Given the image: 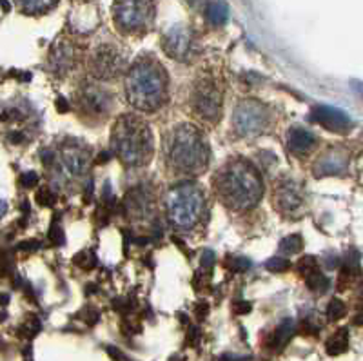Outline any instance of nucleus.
I'll use <instances>...</instances> for the list:
<instances>
[{
  "label": "nucleus",
  "mask_w": 363,
  "mask_h": 361,
  "mask_svg": "<svg viewBox=\"0 0 363 361\" xmlns=\"http://www.w3.org/2000/svg\"><path fill=\"white\" fill-rule=\"evenodd\" d=\"M272 204L284 216H296L306 206V200L298 184L293 180H281L272 191Z\"/></svg>",
  "instance_id": "obj_11"
},
{
  "label": "nucleus",
  "mask_w": 363,
  "mask_h": 361,
  "mask_svg": "<svg viewBox=\"0 0 363 361\" xmlns=\"http://www.w3.org/2000/svg\"><path fill=\"white\" fill-rule=\"evenodd\" d=\"M131 305L133 301L129 298H116V300H113V309H116L120 312H129L133 309Z\"/></svg>",
  "instance_id": "obj_36"
},
{
  "label": "nucleus",
  "mask_w": 363,
  "mask_h": 361,
  "mask_svg": "<svg viewBox=\"0 0 363 361\" xmlns=\"http://www.w3.org/2000/svg\"><path fill=\"white\" fill-rule=\"evenodd\" d=\"M125 67L124 53L111 44H104L96 48L95 53L91 55L89 70L96 78L102 80H111V78L118 77Z\"/></svg>",
  "instance_id": "obj_9"
},
{
  "label": "nucleus",
  "mask_w": 363,
  "mask_h": 361,
  "mask_svg": "<svg viewBox=\"0 0 363 361\" xmlns=\"http://www.w3.org/2000/svg\"><path fill=\"white\" fill-rule=\"evenodd\" d=\"M40 331V321H38L37 316H29L24 323L18 327L17 334L18 338H33L35 334H38Z\"/></svg>",
  "instance_id": "obj_26"
},
{
  "label": "nucleus",
  "mask_w": 363,
  "mask_h": 361,
  "mask_svg": "<svg viewBox=\"0 0 363 361\" xmlns=\"http://www.w3.org/2000/svg\"><path fill=\"white\" fill-rule=\"evenodd\" d=\"M109 158H111V155H109V152H102V155L99 156V162L100 164H104V162L109 160Z\"/></svg>",
  "instance_id": "obj_48"
},
{
  "label": "nucleus",
  "mask_w": 363,
  "mask_h": 361,
  "mask_svg": "<svg viewBox=\"0 0 363 361\" xmlns=\"http://www.w3.org/2000/svg\"><path fill=\"white\" fill-rule=\"evenodd\" d=\"M215 193L233 211H249L260 201L262 180L255 165L245 160H231L213 180Z\"/></svg>",
  "instance_id": "obj_1"
},
{
  "label": "nucleus",
  "mask_w": 363,
  "mask_h": 361,
  "mask_svg": "<svg viewBox=\"0 0 363 361\" xmlns=\"http://www.w3.org/2000/svg\"><path fill=\"white\" fill-rule=\"evenodd\" d=\"M306 287L309 289V291L320 292V294H323V292L329 289V279H327L325 276L322 274V272L316 271V272H313V274H309L306 278Z\"/></svg>",
  "instance_id": "obj_23"
},
{
  "label": "nucleus",
  "mask_w": 363,
  "mask_h": 361,
  "mask_svg": "<svg viewBox=\"0 0 363 361\" xmlns=\"http://www.w3.org/2000/svg\"><path fill=\"white\" fill-rule=\"evenodd\" d=\"M309 118L314 123H320L322 128H325L327 131L338 133V135H345V133L351 131L352 122L349 118V115H345L343 111L336 109V107L330 106H316L311 111Z\"/></svg>",
  "instance_id": "obj_13"
},
{
  "label": "nucleus",
  "mask_w": 363,
  "mask_h": 361,
  "mask_svg": "<svg viewBox=\"0 0 363 361\" xmlns=\"http://www.w3.org/2000/svg\"><path fill=\"white\" fill-rule=\"evenodd\" d=\"M206 15L213 26H223L229 17V8L225 2H211L206 9Z\"/></svg>",
  "instance_id": "obj_21"
},
{
  "label": "nucleus",
  "mask_w": 363,
  "mask_h": 361,
  "mask_svg": "<svg viewBox=\"0 0 363 361\" xmlns=\"http://www.w3.org/2000/svg\"><path fill=\"white\" fill-rule=\"evenodd\" d=\"M57 109L60 113H67V109H69V106H67V102H66V99H64V96H60V99L57 100Z\"/></svg>",
  "instance_id": "obj_42"
},
{
  "label": "nucleus",
  "mask_w": 363,
  "mask_h": 361,
  "mask_svg": "<svg viewBox=\"0 0 363 361\" xmlns=\"http://www.w3.org/2000/svg\"><path fill=\"white\" fill-rule=\"evenodd\" d=\"M113 151L129 167L145 165L153 156V135L147 123L135 115H124L115 123L111 135Z\"/></svg>",
  "instance_id": "obj_3"
},
{
  "label": "nucleus",
  "mask_w": 363,
  "mask_h": 361,
  "mask_svg": "<svg viewBox=\"0 0 363 361\" xmlns=\"http://www.w3.org/2000/svg\"><path fill=\"white\" fill-rule=\"evenodd\" d=\"M80 316L84 318V321H86L87 325H95L96 321L100 320V314H99V312H96L93 307H89V305H87V307L84 309L82 314H80Z\"/></svg>",
  "instance_id": "obj_33"
},
{
  "label": "nucleus",
  "mask_w": 363,
  "mask_h": 361,
  "mask_svg": "<svg viewBox=\"0 0 363 361\" xmlns=\"http://www.w3.org/2000/svg\"><path fill=\"white\" fill-rule=\"evenodd\" d=\"M298 271L303 278H307L309 274L318 271V260L314 256H303V258L298 262Z\"/></svg>",
  "instance_id": "obj_28"
},
{
  "label": "nucleus",
  "mask_w": 363,
  "mask_h": 361,
  "mask_svg": "<svg viewBox=\"0 0 363 361\" xmlns=\"http://www.w3.org/2000/svg\"><path fill=\"white\" fill-rule=\"evenodd\" d=\"M108 352L115 361H131L124 352H122V350L116 349V347H108Z\"/></svg>",
  "instance_id": "obj_40"
},
{
  "label": "nucleus",
  "mask_w": 363,
  "mask_h": 361,
  "mask_svg": "<svg viewBox=\"0 0 363 361\" xmlns=\"http://www.w3.org/2000/svg\"><path fill=\"white\" fill-rule=\"evenodd\" d=\"M354 323H356V325H363V311L359 312L358 316L354 318Z\"/></svg>",
  "instance_id": "obj_49"
},
{
  "label": "nucleus",
  "mask_w": 363,
  "mask_h": 361,
  "mask_svg": "<svg viewBox=\"0 0 363 361\" xmlns=\"http://www.w3.org/2000/svg\"><path fill=\"white\" fill-rule=\"evenodd\" d=\"M189 4L193 6V8H202V6L206 4V0H189Z\"/></svg>",
  "instance_id": "obj_46"
},
{
  "label": "nucleus",
  "mask_w": 363,
  "mask_h": 361,
  "mask_svg": "<svg viewBox=\"0 0 363 361\" xmlns=\"http://www.w3.org/2000/svg\"><path fill=\"white\" fill-rule=\"evenodd\" d=\"M347 162H349V156L343 149L330 148L318 156V160L313 165V172L316 174V178L340 177L345 172Z\"/></svg>",
  "instance_id": "obj_14"
},
{
  "label": "nucleus",
  "mask_w": 363,
  "mask_h": 361,
  "mask_svg": "<svg viewBox=\"0 0 363 361\" xmlns=\"http://www.w3.org/2000/svg\"><path fill=\"white\" fill-rule=\"evenodd\" d=\"M37 201L42 207H53L55 201H57V196H55L50 189H45L44 187V189H40L37 193Z\"/></svg>",
  "instance_id": "obj_32"
},
{
  "label": "nucleus",
  "mask_w": 363,
  "mask_h": 361,
  "mask_svg": "<svg viewBox=\"0 0 363 361\" xmlns=\"http://www.w3.org/2000/svg\"><path fill=\"white\" fill-rule=\"evenodd\" d=\"M227 267L233 272H245L251 267V262L247 258H242V256H231V258H227Z\"/></svg>",
  "instance_id": "obj_29"
},
{
  "label": "nucleus",
  "mask_w": 363,
  "mask_h": 361,
  "mask_svg": "<svg viewBox=\"0 0 363 361\" xmlns=\"http://www.w3.org/2000/svg\"><path fill=\"white\" fill-rule=\"evenodd\" d=\"M50 240L53 245H64V242H66V238H64V231L62 227H60V223L57 222V218H55V222L51 223Z\"/></svg>",
  "instance_id": "obj_31"
},
{
  "label": "nucleus",
  "mask_w": 363,
  "mask_h": 361,
  "mask_svg": "<svg viewBox=\"0 0 363 361\" xmlns=\"http://www.w3.org/2000/svg\"><path fill=\"white\" fill-rule=\"evenodd\" d=\"M73 263L84 271H91V269H95L96 267V256L93 250L86 249V250H80L77 255L73 256Z\"/></svg>",
  "instance_id": "obj_24"
},
{
  "label": "nucleus",
  "mask_w": 363,
  "mask_h": 361,
  "mask_svg": "<svg viewBox=\"0 0 363 361\" xmlns=\"http://www.w3.org/2000/svg\"><path fill=\"white\" fill-rule=\"evenodd\" d=\"M316 145V136L313 133L306 131L301 128H294L289 131V138H287V148L291 152L298 156H303L311 152Z\"/></svg>",
  "instance_id": "obj_18"
},
{
  "label": "nucleus",
  "mask_w": 363,
  "mask_h": 361,
  "mask_svg": "<svg viewBox=\"0 0 363 361\" xmlns=\"http://www.w3.org/2000/svg\"><path fill=\"white\" fill-rule=\"evenodd\" d=\"M191 106L194 113L202 118L209 122L218 120L220 109H222V95H220L218 86L211 78H200L191 93Z\"/></svg>",
  "instance_id": "obj_8"
},
{
  "label": "nucleus",
  "mask_w": 363,
  "mask_h": 361,
  "mask_svg": "<svg viewBox=\"0 0 363 361\" xmlns=\"http://www.w3.org/2000/svg\"><path fill=\"white\" fill-rule=\"evenodd\" d=\"M265 267L271 272H287L291 269V262L285 258H271L267 260Z\"/></svg>",
  "instance_id": "obj_30"
},
{
  "label": "nucleus",
  "mask_w": 363,
  "mask_h": 361,
  "mask_svg": "<svg viewBox=\"0 0 363 361\" xmlns=\"http://www.w3.org/2000/svg\"><path fill=\"white\" fill-rule=\"evenodd\" d=\"M345 312H347V307L343 301L330 300L329 307H327V318H329L330 321H338L345 316Z\"/></svg>",
  "instance_id": "obj_27"
},
{
  "label": "nucleus",
  "mask_w": 363,
  "mask_h": 361,
  "mask_svg": "<svg viewBox=\"0 0 363 361\" xmlns=\"http://www.w3.org/2000/svg\"><path fill=\"white\" fill-rule=\"evenodd\" d=\"M293 334H294V321L284 320L277 328H274V333L271 334V338H269V347L274 350H281L285 345L289 343Z\"/></svg>",
  "instance_id": "obj_19"
},
{
  "label": "nucleus",
  "mask_w": 363,
  "mask_h": 361,
  "mask_svg": "<svg viewBox=\"0 0 363 361\" xmlns=\"http://www.w3.org/2000/svg\"><path fill=\"white\" fill-rule=\"evenodd\" d=\"M233 312H235V314H249V312H251V304H249V301H235V304H233Z\"/></svg>",
  "instance_id": "obj_38"
},
{
  "label": "nucleus",
  "mask_w": 363,
  "mask_h": 361,
  "mask_svg": "<svg viewBox=\"0 0 363 361\" xmlns=\"http://www.w3.org/2000/svg\"><path fill=\"white\" fill-rule=\"evenodd\" d=\"M233 126L240 136L260 135L269 126V109L255 100L240 102L233 115Z\"/></svg>",
  "instance_id": "obj_7"
},
{
  "label": "nucleus",
  "mask_w": 363,
  "mask_h": 361,
  "mask_svg": "<svg viewBox=\"0 0 363 361\" xmlns=\"http://www.w3.org/2000/svg\"><path fill=\"white\" fill-rule=\"evenodd\" d=\"M318 333H320V325H316L311 320L301 321V334H306V336H316Z\"/></svg>",
  "instance_id": "obj_35"
},
{
  "label": "nucleus",
  "mask_w": 363,
  "mask_h": 361,
  "mask_svg": "<svg viewBox=\"0 0 363 361\" xmlns=\"http://www.w3.org/2000/svg\"><path fill=\"white\" fill-rule=\"evenodd\" d=\"M18 8L24 13H29V15H38V13L50 11L57 0H17Z\"/></svg>",
  "instance_id": "obj_22"
},
{
  "label": "nucleus",
  "mask_w": 363,
  "mask_h": 361,
  "mask_svg": "<svg viewBox=\"0 0 363 361\" xmlns=\"http://www.w3.org/2000/svg\"><path fill=\"white\" fill-rule=\"evenodd\" d=\"M38 184V177L37 172L29 171V172H24L21 177V185L22 187H28V189H31V187H35V185Z\"/></svg>",
  "instance_id": "obj_34"
},
{
  "label": "nucleus",
  "mask_w": 363,
  "mask_h": 361,
  "mask_svg": "<svg viewBox=\"0 0 363 361\" xmlns=\"http://www.w3.org/2000/svg\"><path fill=\"white\" fill-rule=\"evenodd\" d=\"M18 250H37L42 249V243L38 240H28V242H22L17 245Z\"/></svg>",
  "instance_id": "obj_39"
},
{
  "label": "nucleus",
  "mask_w": 363,
  "mask_h": 361,
  "mask_svg": "<svg viewBox=\"0 0 363 361\" xmlns=\"http://www.w3.org/2000/svg\"><path fill=\"white\" fill-rule=\"evenodd\" d=\"M125 93L133 107L144 113H153L167 99V74L153 58H140L129 70Z\"/></svg>",
  "instance_id": "obj_2"
},
{
  "label": "nucleus",
  "mask_w": 363,
  "mask_h": 361,
  "mask_svg": "<svg viewBox=\"0 0 363 361\" xmlns=\"http://www.w3.org/2000/svg\"><path fill=\"white\" fill-rule=\"evenodd\" d=\"M89 162V152L84 148H74V145H67L62 149V164L67 172L71 174H82Z\"/></svg>",
  "instance_id": "obj_17"
},
{
  "label": "nucleus",
  "mask_w": 363,
  "mask_h": 361,
  "mask_svg": "<svg viewBox=\"0 0 363 361\" xmlns=\"http://www.w3.org/2000/svg\"><path fill=\"white\" fill-rule=\"evenodd\" d=\"M77 106L86 115L102 118L111 111L113 96L109 91L102 89V87L86 84V86L80 87L79 95H77Z\"/></svg>",
  "instance_id": "obj_10"
},
{
  "label": "nucleus",
  "mask_w": 363,
  "mask_h": 361,
  "mask_svg": "<svg viewBox=\"0 0 363 361\" xmlns=\"http://www.w3.org/2000/svg\"><path fill=\"white\" fill-rule=\"evenodd\" d=\"M216 262V256L213 250H203L202 252V269H206V271H209L211 267H213V263Z\"/></svg>",
  "instance_id": "obj_37"
},
{
  "label": "nucleus",
  "mask_w": 363,
  "mask_h": 361,
  "mask_svg": "<svg viewBox=\"0 0 363 361\" xmlns=\"http://www.w3.org/2000/svg\"><path fill=\"white\" fill-rule=\"evenodd\" d=\"M153 0H115L113 17L124 33H136L153 22Z\"/></svg>",
  "instance_id": "obj_6"
},
{
  "label": "nucleus",
  "mask_w": 363,
  "mask_h": 361,
  "mask_svg": "<svg viewBox=\"0 0 363 361\" xmlns=\"http://www.w3.org/2000/svg\"><path fill=\"white\" fill-rule=\"evenodd\" d=\"M358 177H359V182H362V185H363V158L359 160V165H358Z\"/></svg>",
  "instance_id": "obj_47"
},
{
  "label": "nucleus",
  "mask_w": 363,
  "mask_h": 361,
  "mask_svg": "<svg viewBox=\"0 0 363 361\" xmlns=\"http://www.w3.org/2000/svg\"><path fill=\"white\" fill-rule=\"evenodd\" d=\"M206 213V198L193 184H182L171 189L167 196V214L178 229H193L202 222Z\"/></svg>",
  "instance_id": "obj_5"
},
{
  "label": "nucleus",
  "mask_w": 363,
  "mask_h": 361,
  "mask_svg": "<svg viewBox=\"0 0 363 361\" xmlns=\"http://www.w3.org/2000/svg\"><path fill=\"white\" fill-rule=\"evenodd\" d=\"M125 209L131 216L142 218L147 216L153 211V194L145 187H136L131 189L125 196Z\"/></svg>",
  "instance_id": "obj_15"
},
{
  "label": "nucleus",
  "mask_w": 363,
  "mask_h": 361,
  "mask_svg": "<svg viewBox=\"0 0 363 361\" xmlns=\"http://www.w3.org/2000/svg\"><path fill=\"white\" fill-rule=\"evenodd\" d=\"M196 316L199 318H206L207 316V305H199V309H196Z\"/></svg>",
  "instance_id": "obj_44"
},
{
  "label": "nucleus",
  "mask_w": 363,
  "mask_h": 361,
  "mask_svg": "<svg viewBox=\"0 0 363 361\" xmlns=\"http://www.w3.org/2000/svg\"><path fill=\"white\" fill-rule=\"evenodd\" d=\"M200 340V331L196 327H191L189 328V338H187V341H189L191 345H196Z\"/></svg>",
  "instance_id": "obj_41"
},
{
  "label": "nucleus",
  "mask_w": 363,
  "mask_h": 361,
  "mask_svg": "<svg viewBox=\"0 0 363 361\" xmlns=\"http://www.w3.org/2000/svg\"><path fill=\"white\" fill-rule=\"evenodd\" d=\"M303 249V240L300 234H291L280 242V250L285 255H298Z\"/></svg>",
  "instance_id": "obj_25"
},
{
  "label": "nucleus",
  "mask_w": 363,
  "mask_h": 361,
  "mask_svg": "<svg viewBox=\"0 0 363 361\" xmlns=\"http://www.w3.org/2000/svg\"><path fill=\"white\" fill-rule=\"evenodd\" d=\"M9 140H11L13 144H21V142H22V140H24V138H22V136L18 135V133H13V135L9 136Z\"/></svg>",
  "instance_id": "obj_45"
},
{
  "label": "nucleus",
  "mask_w": 363,
  "mask_h": 361,
  "mask_svg": "<svg viewBox=\"0 0 363 361\" xmlns=\"http://www.w3.org/2000/svg\"><path fill=\"white\" fill-rule=\"evenodd\" d=\"M347 347H349V333H347V328L336 331L325 343V349L329 356H340V354L345 352Z\"/></svg>",
  "instance_id": "obj_20"
},
{
  "label": "nucleus",
  "mask_w": 363,
  "mask_h": 361,
  "mask_svg": "<svg viewBox=\"0 0 363 361\" xmlns=\"http://www.w3.org/2000/svg\"><path fill=\"white\" fill-rule=\"evenodd\" d=\"M171 361H186V360H184V357H180V356H173V360H171Z\"/></svg>",
  "instance_id": "obj_50"
},
{
  "label": "nucleus",
  "mask_w": 363,
  "mask_h": 361,
  "mask_svg": "<svg viewBox=\"0 0 363 361\" xmlns=\"http://www.w3.org/2000/svg\"><path fill=\"white\" fill-rule=\"evenodd\" d=\"M40 156H42V160H44V164H45V165H50L51 162L55 160V155H53V151H44V152H42Z\"/></svg>",
  "instance_id": "obj_43"
},
{
  "label": "nucleus",
  "mask_w": 363,
  "mask_h": 361,
  "mask_svg": "<svg viewBox=\"0 0 363 361\" xmlns=\"http://www.w3.org/2000/svg\"><path fill=\"white\" fill-rule=\"evenodd\" d=\"M165 55L178 62H187L193 51V33L186 26H174L162 38Z\"/></svg>",
  "instance_id": "obj_12"
},
{
  "label": "nucleus",
  "mask_w": 363,
  "mask_h": 361,
  "mask_svg": "<svg viewBox=\"0 0 363 361\" xmlns=\"http://www.w3.org/2000/svg\"><path fill=\"white\" fill-rule=\"evenodd\" d=\"M74 62V51L73 45L66 40H60L51 48L50 53V66L53 70V73L66 74L67 71L73 67Z\"/></svg>",
  "instance_id": "obj_16"
},
{
  "label": "nucleus",
  "mask_w": 363,
  "mask_h": 361,
  "mask_svg": "<svg viewBox=\"0 0 363 361\" xmlns=\"http://www.w3.org/2000/svg\"><path fill=\"white\" fill-rule=\"evenodd\" d=\"M165 156L177 171L196 174L207 167L209 149L199 129L189 123H182L167 135Z\"/></svg>",
  "instance_id": "obj_4"
}]
</instances>
